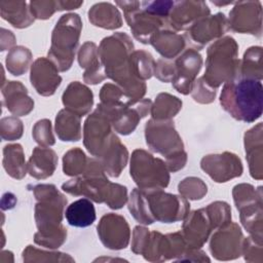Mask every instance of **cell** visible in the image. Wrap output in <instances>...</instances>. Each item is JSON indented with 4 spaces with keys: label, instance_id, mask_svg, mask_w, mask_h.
Segmentation results:
<instances>
[{
    "label": "cell",
    "instance_id": "1",
    "mask_svg": "<svg viewBox=\"0 0 263 263\" xmlns=\"http://www.w3.org/2000/svg\"><path fill=\"white\" fill-rule=\"evenodd\" d=\"M98 49L106 76L117 83L129 101H141L146 93V84L130 72V55L134 52L130 37L122 32L114 33L104 38Z\"/></svg>",
    "mask_w": 263,
    "mask_h": 263
},
{
    "label": "cell",
    "instance_id": "2",
    "mask_svg": "<svg viewBox=\"0 0 263 263\" xmlns=\"http://www.w3.org/2000/svg\"><path fill=\"white\" fill-rule=\"evenodd\" d=\"M37 200L35 221L38 231L34 241L49 249L61 247L67 238V229L62 225L67 198L52 184H38L32 187Z\"/></svg>",
    "mask_w": 263,
    "mask_h": 263
},
{
    "label": "cell",
    "instance_id": "3",
    "mask_svg": "<svg viewBox=\"0 0 263 263\" xmlns=\"http://www.w3.org/2000/svg\"><path fill=\"white\" fill-rule=\"evenodd\" d=\"M128 210L139 223L150 225L155 221L174 223L184 220L190 204L184 196L166 193L162 189L135 188L129 196Z\"/></svg>",
    "mask_w": 263,
    "mask_h": 263
},
{
    "label": "cell",
    "instance_id": "4",
    "mask_svg": "<svg viewBox=\"0 0 263 263\" xmlns=\"http://www.w3.org/2000/svg\"><path fill=\"white\" fill-rule=\"evenodd\" d=\"M62 189L75 196H84L98 203L105 202L110 209H121L127 200L125 186L111 183L100 160L88 158L85 171L80 177L62 185Z\"/></svg>",
    "mask_w": 263,
    "mask_h": 263
},
{
    "label": "cell",
    "instance_id": "5",
    "mask_svg": "<svg viewBox=\"0 0 263 263\" xmlns=\"http://www.w3.org/2000/svg\"><path fill=\"white\" fill-rule=\"evenodd\" d=\"M263 85L260 80L239 75L224 83L220 96L222 108L234 119L254 122L262 115Z\"/></svg>",
    "mask_w": 263,
    "mask_h": 263
},
{
    "label": "cell",
    "instance_id": "6",
    "mask_svg": "<svg viewBox=\"0 0 263 263\" xmlns=\"http://www.w3.org/2000/svg\"><path fill=\"white\" fill-rule=\"evenodd\" d=\"M145 138L152 151L165 157L170 172L176 173L185 166L187 153L172 119H150L145 126Z\"/></svg>",
    "mask_w": 263,
    "mask_h": 263
},
{
    "label": "cell",
    "instance_id": "7",
    "mask_svg": "<svg viewBox=\"0 0 263 263\" xmlns=\"http://www.w3.org/2000/svg\"><path fill=\"white\" fill-rule=\"evenodd\" d=\"M239 65L236 41L230 36H225L208 48L205 72L202 78L211 87L217 89L222 83L238 74Z\"/></svg>",
    "mask_w": 263,
    "mask_h": 263
},
{
    "label": "cell",
    "instance_id": "8",
    "mask_svg": "<svg viewBox=\"0 0 263 263\" xmlns=\"http://www.w3.org/2000/svg\"><path fill=\"white\" fill-rule=\"evenodd\" d=\"M82 29V22L77 13H67L60 17L51 35L48 59L59 71L69 70L73 64Z\"/></svg>",
    "mask_w": 263,
    "mask_h": 263
},
{
    "label": "cell",
    "instance_id": "9",
    "mask_svg": "<svg viewBox=\"0 0 263 263\" xmlns=\"http://www.w3.org/2000/svg\"><path fill=\"white\" fill-rule=\"evenodd\" d=\"M130 177L143 190L163 189L168 185L166 163L143 149H136L130 158Z\"/></svg>",
    "mask_w": 263,
    "mask_h": 263
},
{
    "label": "cell",
    "instance_id": "10",
    "mask_svg": "<svg viewBox=\"0 0 263 263\" xmlns=\"http://www.w3.org/2000/svg\"><path fill=\"white\" fill-rule=\"evenodd\" d=\"M232 195L236 209L240 213L242 226L251 234L252 238L262 243V191L256 190L250 184L234 186Z\"/></svg>",
    "mask_w": 263,
    "mask_h": 263
},
{
    "label": "cell",
    "instance_id": "11",
    "mask_svg": "<svg viewBox=\"0 0 263 263\" xmlns=\"http://www.w3.org/2000/svg\"><path fill=\"white\" fill-rule=\"evenodd\" d=\"M122 8L124 18L134 37L144 44H149L152 36L163 27H168L167 20L152 14L141 7L140 1H116Z\"/></svg>",
    "mask_w": 263,
    "mask_h": 263
},
{
    "label": "cell",
    "instance_id": "12",
    "mask_svg": "<svg viewBox=\"0 0 263 263\" xmlns=\"http://www.w3.org/2000/svg\"><path fill=\"white\" fill-rule=\"evenodd\" d=\"M151 106L149 99H142L135 104L121 102L114 105H104L100 103L98 108L108 116L117 133L126 136L136 129L140 120L151 110Z\"/></svg>",
    "mask_w": 263,
    "mask_h": 263
},
{
    "label": "cell",
    "instance_id": "13",
    "mask_svg": "<svg viewBox=\"0 0 263 263\" xmlns=\"http://www.w3.org/2000/svg\"><path fill=\"white\" fill-rule=\"evenodd\" d=\"M186 247L181 231L165 235L158 231H152L149 234L141 255L150 262L165 261L170 259L179 261L186 252Z\"/></svg>",
    "mask_w": 263,
    "mask_h": 263
},
{
    "label": "cell",
    "instance_id": "14",
    "mask_svg": "<svg viewBox=\"0 0 263 263\" xmlns=\"http://www.w3.org/2000/svg\"><path fill=\"white\" fill-rule=\"evenodd\" d=\"M111 126L108 116L98 107L86 118L83 126V144L91 155L100 158L111 143L115 136Z\"/></svg>",
    "mask_w": 263,
    "mask_h": 263
},
{
    "label": "cell",
    "instance_id": "15",
    "mask_svg": "<svg viewBox=\"0 0 263 263\" xmlns=\"http://www.w3.org/2000/svg\"><path fill=\"white\" fill-rule=\"evenodd\" d=\"M228 29L227 17L224 13L218 12L195 22L186 31L184 37L191 48L199 50L210 41L221 37Z\"/></svg>",
    "mask_w": 263,
    "mask_h": 263
},
{
    "label": "cell",
    "instance_id": "16",
    "mask_svg": "<svg viewBox=\"0 0 263 263\" xmlns=\"http://www.w3.org/2000/svg\"><path fill=\"white\" fill-rule=\"evenodd\" d=\"M243 236L240 227L236 223L219 227L213 233L210 242L212 255L217 260H232L239 257L242 253Z\"/></svg>",
    "mask_w": 263,
    "mask_h": 263
},
{
    "label": "cell",
    "instance_id": "17",
    "mask_svg": "<svg viewBox=\"0 0 263 263\" xmlns=\"http://www.w3.org/2000/svg\"><path fill=\"white\" fill-rule=\"evenodd\" d=\"M216 228L218 226L205 206L187 215L181 233L188 249H200Z\"/></svg>",
    "mask_w": 263,
    "mask_h": 263
},
{
    "label": "cell",
    "instance_id": "18",
    "mask_svg": "<svg viewBox=\"0 0 263 263\" xmlns=\"http://www.w3.org/2000/svg\"><path fill=\"white\" fill-rule=\"evenodd\" d=\"M228 27L234 32L261 36L262 6L260 1H239L229 12Z\"/></svg>",
    "mask_w": 263,
    "mask_h": 263
},
{
    "label": "cell",
    "instance_id": "19",
    "mask_svg": "<svg viewBox=\"0 0 263 263\" xmlns=\"http://www.w3.org/2000/svg\"><path fill=\"white\" fill-rule=\"evenodd\" d=\"M174 65L175 74L172 79L174 88L183 95L190 93L202 66L200 53L191 47L187 48L176 58Z\"/></svg>",
    "mask_w": 263,
    "mask_h": 263
},
{
    "label": "cell",
    "instance_id": "20",
    "mask_svg": "<svg viewBox=\"0 0 263 263\" xmlns=\"http://www.w3.org/2000/svg\"><path fill=\"white\" fill-rule=\"evenodd\" d=\"M200 167L217 183L227 182L242 174L239 157L227 151L222 154L205 155L200 161Z\"/></svg>",
    "mask_w": 263,
    "mask_h": 263
},
{
    "label": "cell",
    "instance_id": "21",
    "mask_svg": "<svg viewBox=\"0 0 263 263\" xmlns=\"http://www.w3.org/2000/svg\"><path fill=\"white\" fill-rule=\"evenodd\" d=\"M97 229L98 235L106 248L121 250L127 247L130 230L124 217L109 213L102 217Z\"/></svg>",
    "mask_w": 263,
    "mask_h": 263
},
{
    "label": "cell",
    "instance_id": "22",
    "mask_svg": "<svg viewBox=\"0 0 263 263\" xmlns=\"http://www.w3.org/2000/svg\"><path fill=\"white\" fill-rule=\"evenodd\" d=\"M210 15L204 1H178L168 15L167 25L176 31H187L195 22Z\"/></svg>",
    "mask_w": 263,
    "mask_h": 263
},
{
    "label": "cell",
    "instance_id": "23",
    "mask_svg": "<svg viewBox=\"0 0 263 263\" xmlns=\"http://www.w3.org/2000/svg\"><path fill=\"white\" fill-rule=\"evenodd\" d=\"M30 80L36 91L44 97L51 96L62 82L59 69L47 58H38L31 65Z\"/></svg>",
    "mask_w": 263,
    "mask_h": 263
},
{
    "label": "cell",
    "instance_id": "24",
    "mask_svg": "<svg viewBox=\"0 0 263 263\" xmlns=\"http://www.w3.org/2000/svg\"><path fill=\"white\" fill-rule=\"evenodd\" d=\"M3 103L7 110L16 116H26L34 108V102L29 97L25 85L20 81H7L2 84Z\"/></svg>",
    "mask_w": 263,
    "mask_h": 263
},
{
    "label": "cell",
    "instance_id": "25",
    "mask_svg": "<svg viewBox=\"0 0 263 263\" xmlns=\"http://www.w3.org/2000/svg\"><path fill=\"white\" fill-rule=\"evenodd\" d=\"M78 63L85 69L83 79L88 84H98L107 76L101 63L99 49L93 42H85L78 51Z\"/></svg>",
    "mask_w": 263,
    "mask_h": 263
},
{
    "label": "cell",
    "instance_id": "26",
    "mask_svg": "<svg viewBox=\"0 0 263 263\" xmlns=\"http://www.w3.org/2000/svg\"><path fill=\"white\" fill-rule=\"evenodd\" d=\"M62 101L65 109L82 117L90 111L93 104V95L84 84L73 81L65 89Z\"/></svg>",
    "mask_w": 263,
    "mask_h": 263
},
{
    "label": "cell",
    "instance_id": "27",
    "mask_svg": "<svg viewBox=\"0 0 263 263\" xmlns=\"http://www.w3.org/2000/svg\"><path fill=\"white\" fill-rule=\"evenodd\" d=\"M246 158L252 178L262 179V123H258L245 134Z\"/></svg>",
    "mask_w": 263,
    "mask_h": 263
},
{
    "label": "cell",
    "instance_id": "28",
    "mask_svg": "<svg viewBox=\"0 0 263 263\" xmlns=\"http://www.w3.org/2000/svg\"><path fill=\"white\" fill-rule=\"evenodd\" d=\"M58 165V156L52 149L46 147L34 148L28 161V173L31 177L43 180L54 173Z\"/></svg>",
    "mask_w": 263,
    "mask_h": 263
},
{
    "label": "cell",
    "instance_id": "29",
    "mask_svg": "<svg viewBox=\"0 0 263 263\" xmlns=\"http://www.w3.org/2000/svg\"><path fill=\"white\" fill-rule=\"evenodd\" d=\"M150 44L160 53L163 59L172 60L181 54L186 45L184 35L168 29H162L156 32L151 40Z\"/></svg>",
    "mask_w": 263,
    "mask_h": 263
},
{
    "label": "cell",
    "instance_id": "30",
    "mask_svg": "<svg viewBox=\"0 0 263 263\" xmlns=\"http://www.w3.org/2000/svg\"><path fill=\"white\" fill-rule=\"evenodd\" d=\"M127 158L128 151L126 147L115 135L99 159L105 170V173L110 177L117 178L125 167Z\"/></svg>",
    "mask_w": 263,
    "mask_h": 263
},
{
    "label": "cell",
    "instance_id": "31",
    "mask_svg": "<svg viewBox=\"0 0 263 263\" xmlns=\"http://www.w3.org/2000/svg\"><path fill=\"white\" fill-rule=\"evenodd\" d=\"M89 22L100 28L114 30L122 26V18L119 10L109 2H100L88 10Z\"/></svg>",
    "mask_w": 263,
    "mask_h": 263
},
{
    "label": "cell",
    "instance_id": "32",
    "mask_svg": "<svg viewBox=\"0 0 263 263\" xmlns=\"http://www.w3.org/2000/svg\"><path fill=\"white\" fill-rule=\"evenodd\" d=\"M0 14L3 20L18 29L29 27L35 20L26 1H1Z\"/></svg>",
    "mask_w": 263,
    "mask_h": 263
},
{
    "label": "cell",
    "instance_id": "33",
    "mask_svg": "<svg viewBox=\"0 0 263 263\" xmlns=\"http://www.w3.org/2000/svg\"><path fill=\"white\" fill-rule=\"evenodd\" d=\"M65 216L69 225L74 227H87L96 220V210L90 199L80 198L68 205Z\"/></svg>",
    "mask_w": 263,
    "mask_h": 263
},
{
    "label": "cell",
    "instance_id": "34",
    "mask_svg": "<svg viewBox=\"0 0 263 263\" xmlns=\"http://www.w3.org/2000/svg\"><path fill=\"white\" fill-rule=\"evenodd\" d=\"M80 116L63 109L55 117V133L60 140L68 142H76L81 139V122Z\"/></svg>",
    "mask_w": 263,
    "mask_h": 263
},
{
    "label": "cell",
    "instance_id": "35",
    "mask_svg": "<svg viewBox=\"0 0 263 263\" xmlns=\"http://www.w3.org/2000/svg\"><path fill=\"white\" fill-rule=\"evenodd\" d=\"M3 167L13 179H23L28 171L22 145L9 144L3 149Z\"/></svg>",
    "mask_w": 263,
    "mask_h": 263
},
{
    "label": "cell",
    "instance_id": "36",
    "mask_svg": "<svg viewBox=\"0 0 263 263\" xmlns=\"http://www.w3.org/2000/svg\"><path fill=\"white\" fill-rule=\"evenodd\" d=\"M245 78L262 80V47L252 46L243 54L238 74Z\"/></svg>",
    "mask_w": 263,
    "mask_h": 263
},
{
    "label": "cell",
    "instance_id": "37",
    "mask_svg": "<svg viewBox=\"0 0 263 263\" xmlns=\"http://www.w3.org/2000/svg\"><path fill=\"white\" fill-rule=\"evenodd\" d=\"M182 108V101L167 92L159 93L151 106V115L153 119H171Z\"/></svg>",
    "mask_w": 263,
    "mask_h": 263
},
{
    "label": "cell",
    "instance_id": "38",
    "mask_svg": "<svg viewBox=\"0 0 263 263\" xmlns=\"http://www.w3.org/2000/svg\"><path fill=\"white\" fill-rule=\"evenodd\" d=\"M155 61L150 52L146 50H134L130 55V72L132 75L139 80L151 78L154 74Z\"/></svg>",
    "mask_w": 263,
    "mask_h": 263
},
{
    "label": "cell",
    "instance_id": "39",
    "mask_svg": "<svg viewBox=\"0 0 263 263\" xmlns=\"http://www.w3.org/2000/svg\"><path fill=\"white\" fill-rule=\"evenodd\" d=\"M5 63L9 73L14 76L23 75L32 63V53L27 47L14 46L7 53Z\"/></svg>",
    "mask_w": 263,
    "mask_h": 263
},
{
    "label": "cell",
    "instance_id": "40",
    "mask_svg": "<svg viewBox=\"0 0 263 263\" xmlns=\"http://www.w3.org/2000/svg\"><path fill=\"white\" fill-rule=\"evenodd\" d=\"M88 158L84 152L76 147L64 154L63 157V171L67 176H80L85 171Z\"/></svg>",
    "mask_w": 263,
    "mask_h": 263
},
{
    "label": "cell",
    "instance_id": "41",
    "mask_svg": "<svg viewBox=\"0 0 263 263\" xmlns=\"http://www.w3.org/2000/svg\"><path fill=\"white\" fill-rule=\"evenodd\" d=\"M178 190L182 196L191 200L201 199L208 192L205 183L196 177H188L180 182Z\"/></svg>",
    "mask_w": 263,
    "mask_h": 263
},
{
    "label": "cell",
    "instance_id": "42",
    "mask_svg": "<svg viewBox=\"0 0 263 263\" xmlns=\"http://www.w3.org/2000/svg\"><path fill=\"white\" fill-rule=\"evenodd\" d=\"M23 260L25 262L32 261H74L68 254L60 253V252H46L39 250L33 246H28L23 252Z\"/></svg>",
    "mask_w": 263,
    "mask_h": 263
},
{
    "label": "cell",
    "instance_id": "43",
    "mask_svg": "<svg viewBox=\"0 0 263 263\" xmlns=\"http://www.w3.org/2000/svg\"><path fill=\"white\" fill-rule=\"evenodd\" d=\"M32 136L37 144L41 147L52 146L55 143L52 130L51 122L48 119L38 120L32 129Z\"/></svg>",
    "mask_w": 263,
    "mask_h": 263
},
{
    "label": "cell",
    "instance_id": "44",
    "mask_svg": "<svg viewBox=\"0 0 263 263\" xmlns=\"http://www.w3.org/2000/svg\"><path fill=\"white\" fill-rule=\"evenodd\" d=\"M24 130L23 122L15 116L4 117L0 120L1 138L5 141H14L22 137Z\"/></svg>",
    "mask_w": 263,
    "mask_h": 263
},
{
    "label": "cell",
    "instance_id": "45",
    "mask_svg": "<svg viewBox=\"0 0 263 263\" xmlns=\"http://www.w3.org/2000/svg\"><path fill=\"white\" fill-rule=\"evenodd\" d=\"M217 90L211 87L202 77L195 80L191 95L195 102L200 104H210L215 100Z\"/></svg>",
    "mask_w": 263,
    "mask_h": 263
},
{
    "label": "cell",
    "instance_id": "46",
    "mask_svg": "<svg viewBox=\"0 0 263 263\" xmlns=\"http://www.w3.org/2000/svg\"><path fill=\"white\" fill-rule=\"evenodd\" d=\"M29 7L34 18L47 20L58 10V1H31Z\"/></svg>",
    "mask_w": 263,
    "mask_h": 263
},
{
    "label": "cell",
    "instance_id": "47",
    "mask_svg": "<svg viewBox=\"0 0 263 263\" xmlns=\"http://www.w3.org/2000/svg\"><path fill=\"white\" fill-rule=\"evenodd\" d=\"M174 1L168 0H157V1H142L141 7L146 11L168 20V15L174 6Z\"/></svg>",
    "mask_w": 263,
    "mask_h": 263
},
{
    "label": "cell",
    "instance_id": "48",
    "mask_svg": "<svg viewBox=\"0 0 263 263\" xmlns=\"http://www.w3.org/2000/svg\"><path fill=\"white\" fill-rule=\"evenodd\" d=\"M175 74V65L174 61L166 59H159L155 62L154 75L156 78L162 82H172V79Z\"/></svg>",
    "mask_w": 263,
    "mask_h": 263
},
{
    "label": "cell",
    "instance_id": "49",
    "mask_svg": "<svg viewBox=\"0 0 263 263\" xmlns=\"http://www.w3.org/2000/svg\"><path fill=\"white\" fill-rule=\"evenodd\" d=\"M149 229L143 226H136L133 232V241H132V251L135 254H142V251L147 242L149 237Z\"/></svg>",
    "mask_w": 263,
    "mask_h": 263
},
{
    "label": "cell",
    "instance_id": "50",
    "mask_svg": "<svg viewBox=\"0 0 263 263\" xmlns=\"http://www.w3.org/2000/svg\"><path fill=\"white\" fill-rule=\"evenodd\" d=\"M15 43V37L11 31L4 28L1 29V50L4 51L6 48H10Z\"/></svg>",
    "mask_w": 263,
    "mask_h": 263
},
{
    "label": "cell",
    "instance_id": "51",
    "mask_svg": "<svg viewBox=\"0 0 263 263\" xmlns=\"http://www.w3.org/2000/svg\"><path fill=\"white\" fill-rule=\"evenodd\" d=\"M83 4V1H58V10L77 9Z\"/></svg>",
    "mask_w": 263,
    "mask_h": 263
}]
</instances>
